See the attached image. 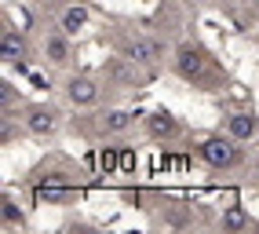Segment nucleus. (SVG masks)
Listing matches in <instances>:
<instances>
[{
  "label": "nucleus",
  "instance_id": "nucleus-1",
  "mask_svg": "<svg viewBox=\"0 0 259 234\" xmlns=\"http://www.w3.org/2000/svg\"><path fill=\"white\" fill-rule=\"evenodd\" d=\"M201 158L208 161V165H215V169H230V165H237L241 150L234 146V136H230V139L212 136V139H204V143H201Z\"/></svg>",
  "mask_w": 259,
  "mask_h": 234
},
{
  "label": "nucleus",
  "instance_id": "nucleus-2",
  "mask_svg": "<svg viewBox=\"0 0 259 234\" xmlns=\"http://www.w3.org/2000/svg\"><path fill=\"white\" fill-rule=\"evenodd\" d=\"M176 70H179L186 81H197V77H204V70H208V62H204V52H201V48H179Z\"/></svg>",
  "mask_w": 259,
  "mask_h": 234
},
{
  "label": "nucleus",
  "instance_id": "nucleus-3",
  "mask_svg": "<svg viewBox=\"0 0 259 234\" xmlns=\"http://www.w3.org/2000/svg\"><path fill=\"white\" fill-rule=\"evenodd\" d=\"M26 128L33 132V136H51V132H55V110H44V106L29 110V117H26Z\"/></svg>",
  "mask_w": 259,
  "mask_h": 234
},
{
  "label": "nucleus",
  "instance_id": "nucleus-4",
  "mask_svg": "<svg viewBox=\"0 0 259 234\" xmlns=\"http://www.w3.org/2000/svg\"><path fill=\"white\" fill-rule=\"evenodd\" d=\"M66 92H70V99H73L77 106H88V103H95V95H99V88H95V81H92V77H73Z\"/></svg>",
  "mask_w": 259,
  "mask_h": 234
},
{
  "label": "nucleus",
  "instance_id": "nucleus-5",
  "mask_svg": "<svg viewBox=\"0 0 259 234\" xmlns=\"http://www.w3.org/2000/svg\"><path fill=\"white\" fill-rule=\"evenodd\" d=\"M227 128H230L234 139H252L255 132H259V121H255L252 113H234L230 121H227Z\"/></svg>",
  "mask_w": 259,
  "mask_h": 234
},
{
  "label": "nucleus",
  "instance_id": "nucleus-6",
  "mask_svg": "<svg viewBox=\"0 0 259 234\" xmlns=\"http://www.w3.org/2000/svg\"><path fill=\"white\" fill-rule=\"evenodd\" d=\"M150 136H157V139H168V136H176V117H171L168 110H157V113H150Z\"/></svg>",
  "mask_w": 259,
  "mask_h": 234
},
{
  "label": "nucleus",
  "instance_id": "nucleus-7",
  "mask_svg": "<svg viewBox=\"0 0 259 234\" xmlns=\"http://www.w3.org/2000/svg\"><path fill=\"white\" fill-rule=\"evenodd\" d=\"M157 55H161V48L153 44V41H132V44H128V59H132V62L150 66V62H157Z\"/></svg>",
  "mask_w": 259,
  "mask_h": 234
},
{
  "label": "nucleus",
  "instance_id": "nucleus-8",
  "mask_svg": "<svg viewBox=\"0 0 259 234\" xmlns=\"http://www.w3.org/2000/svg\"><path fill=\"white\" fill-rule=\"evenodd\" d=\"M59 26H62V33H70V37H73L77 29H84V26H88V8H80V4H77V8H66Z\"/></svg>",
  "mask_w": 259,
  "mask_h": 234
},
{
  "label": "nucleus",
  "instance_id": "nucleus-9",
  "mask_svg": "<svg viewBox=\"0 0 259 234\" xmlns=\"http://www.w3.org/2000/svg\"><path fill=\"white\" fill-rule=\"evenodd\" d=\"M0 44H4V59L8 62H22L26 59V44H22V37L15 29H4V41Z\"/></svg>",
  "mask_w": 259,
  "mask_h": 234
},
{
  "label": "nucleus",
  "instance_id": "nucleus-10",
  "mask_svg": "<svg viewBox=\"0 0 259 234\" xmlns=\"http://www.w3.org/2000/svg\"><path fill=\"white\" fill-rule=\"evenodd\" d=\"M66 37H70V33H59V37H48L44 52H48V59H51V62H66V55H70V44H66Z\"/></svg>",
  "mask_w": 259,
  "mask_h": 234
},
{
  "label": "nucleus",
  "instance_id": "nucleus-11",
  "mask_svg": "<svg viewBox=\"0 0 259 234\" xmlns=\"http://www.w3.org/2000/svg\"><path fill=\"white\" fill-rule=\"evenodd\" d=\"M102 125H106V132H124L132 125V113L128 110H113V113L102 117Z\"/></svg>",
  "mask_w": 259,
  "mask_h": 234
},
{
  "label": "nucleus",
  "instance_id": "nucleus-12",
  "mask_svg": "<svg viewBox=\"0 0 259 234\" xmlns=\"http://www.w3.org/2000/svg\"><path fill=\"white\" fill-rule=\"evenodd\" d=\"M223 227H227V230H241V227H248V216H245V209H227V212H223Z\"/></svg>",
  "mask_w": 259,
  "mask_h": 234
},
{
  "label": "nucleus",
  "instance_id": "nucleus-13",
  "mask_svg": "<svg viewBox=\"0 0 259 234\" xmlns=\"http://www.w3.org/2000/svg\"><path fill=\"white\" fill-rule=\"evenodd\" d=\"M40 194H44V198H59V194H62V187H55V183L48 187V183H44V187H40Z\"/></svg>",
  "mask_w": 259,
  "mask_h": 234
},
{
  "label": "nucleus",
  "instance_id": "nucleus-14",
  "mask_svg": "<svg viewBox=\"0 0 259 234\" xmlns=\"http://www.w3.org/2000/svg\"><path fill=\"white\" fill-rule=\"evenodd\" d=\"M44 4H62V0H44Z\"/></svg>",
  "mask_w": 259,
  "mask_h": 234
},
{
  "label": "nucleus",
  "instance_id": "nucleus-15",
  "mask_svg": "<svg viewBox=\"0 0 259 234\" xmlns=\"http://www.w3.org/2000/svg\"><path fill=\"white\" fill-rule=\"evenodd\" d=\"M255 176H259V169H255Z\"/></svg>",
  "mask_w": 259,
  "mask_h": 234
}]
</instances>
